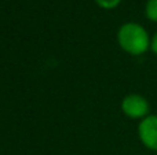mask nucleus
<instances>
[{"instance_id": "obj_1", "label": "nucleus", "mask_w": 157, "mask_h": 155, "mask_svg": "<svg viewBox=\"0 0 157 155\" xmlns=\"http://www.w3.org/2000/svg\"><path fill=\"white\" fill-rule=\"evenodd\" d=\"M117 44L128 55L141 56L150 51L152 36L144 25L138 22H125L117 30Z\"/></svg>"}, {"instance_id": "obj_2", "label": "nucleus", "mask_w": 157, "mask_h": 155, "mask_svg": "<svg viewBox=\"0 0 157 155\" xmlns=\"http://www.w3.org/2000/svg\"><path fill=\"white\" fill-rule=\"evenodd\" d=\"M123 114L131 120H144L150 114V103L141 93H130L121 99L120 103Z\"/></svg>"}, {"instance_id": "obj_3", "label": "nucleus", "mask_w": 157, "mask_h": 155, "mask_svg": "<svg viewBox=\"0 0 157 155\" xmlns=\"http://www.w3.org/2000/svg\"><path fill=\"white\" fill-rule=\"evenodd\" d=\"M138 137L144 147L157 153V114H149L139 121Z\"/></svg>"}, {"instance_id": "obj_4", "label": "nucleus", "mask_w": 157, "mask_h": 155, "mask_svg": "<svg viewBox=\"0 0 157 155\" xmlns=\"http://www.w3.org/2000/svg\"><path fill=\"white\" fill-rule=\"evenodd\" d=\"M145 16L147 21L157 23V0H147L145 4Z\"/></svg>"}, {"instance_id": "obj_5", "label": "nucleus", "mask_w": 157, "mask_h": 155, "mask_svg": "<svg viewBox=\"0 0 157 155\" xmlns=\"http://www.w3.org/2000/svg\"><path fill=\"white\" fill-rule=\"evenodd\" d=\"M97 3L98 7H101L102 10H114L116 7H119L121 0H94Z\"/></svg>"}, {"instance_id": "obj_6", "label": "nucleus", "mask_w": 157, "mask_h": 155, "mask_svg": "<svg viewBox=\"0 0 157 155\" xmlns=\"http://www.w3.org/2000/svg\"><path fill=\"white\" fill-rule=\"evenodd\" d=\"M150 51L157 56V32L152 36V38H150Z\"/></svg>"}]
</instances>
